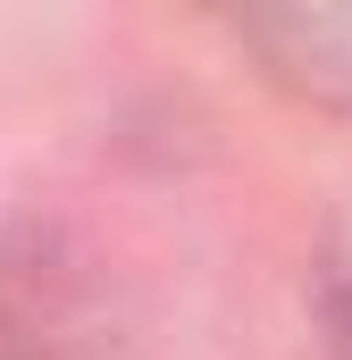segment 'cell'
Returning <instances> with one entry per match:
<instances>
[{
  "label": "cell",
  "mask_w": 352,
  "mask_h": 360,
  "mask_svg": "<svg viewBox=\"0 0 352 360\" xmlns=\"http://www.w3.org/2000/svg\"><path fill=\"white\" fill-rule=\"evenodd\" d=\"M0 360H101V319L42 235L0 252Z\"/></svg>",
  "instance_id": "obj_1"
},
{
  "label": "cell",
  "mask_w": 352,
  "mask_h": 360,
  "mask_svg": "<svg viewBox=\"0 0 352 360\" xmlns=\"http://www.w3.org/2000/svg\"><path fill=\"white\" fill-rule=\"evenodd\" d=\"M235 42L260 59L268 84L302 92L319 109H352V0H285V8H244Z\"/></svg>",
  "instance_id": "obj_2"
},
{
  "label": "cell",
  "mask_w": 352,
  "mask_h": 360,
  "mask_svg": "<svg viewBox=\"0 0 352 360\" xmlns=\"http://www.w3.org/2000/svg\"><path fill=\"white\" fill-rule=\"evenodd\" d=\"M336 344H344V360H352V269L336 276Z\"/></svg>",
  "instance_id": "obj_3"
}]
</instances>
